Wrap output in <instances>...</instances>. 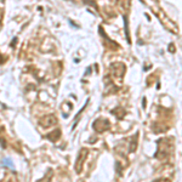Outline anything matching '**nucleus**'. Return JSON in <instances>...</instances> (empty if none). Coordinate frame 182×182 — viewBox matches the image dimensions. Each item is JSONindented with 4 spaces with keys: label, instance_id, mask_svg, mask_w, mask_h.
Listing matches in <instances>:
<instances>
[{
    "label": "nucleus",
    "instance_id": "nucleus-1",
    "mask_svg": "<svg viewBox=\"0 0 182 182\" xmlns=\"http://www.w3.org/2000/svg\"><path fill=\"white\" fill-rule=\"evenodd\" d=\"M4 164H5V165H9V166H11V168H12V164H10V163H9V159H5V160H4Z\"/></svg>",
    "mask_w": 182,
    "mask_h": 182
}]
</instances>
